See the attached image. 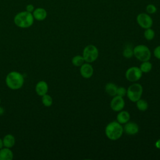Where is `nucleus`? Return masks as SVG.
I'll use <instances>...</instances> for the list:
<instances>
[{
  "instance_id": "obj_1",
  "label": "nucleus",
  "mask_w": 160,
  "mask_h": 160,
  "mask_svg": "<svg viewBox=\"0 0 160 160\" xmlns=\"http://www.w3.org/2000/svg\"><path fill=\"white\" fill-rule=\"evenodd\" d=\"M105 134L106 137L111 141L119 139L122 135L124 130L122 124L117 121L109 122L105 128Z\"/></svg>"
},
{
  "instance_id": "obj_2",
  "label": "nucleus",
  "mask_w": 160,
  "mask_h": 160,
  "mask_svg": "<svg viewBox=\"0 0 160 160\" xmlns=\"http://www.w3.org/2000/svg\"><path fill=\"white\" fill-rule=\"evenodd\" d=\"M34 17L31 12L26 11L17 13L14 18V24L21 28H28L31 27L34 23Z\"/></svg>"
},
{
  "instance_id": "obj_3",
  "label": "nucleus",
  "mask_w": 160,
  "mask_h": 160,
  "mask_svg": "<svg viewBox=\"0 0 160 160\" xmlns=\"http://www.w3.org/2000/svg\"><path fill=\"white\" fill-rule=\"evenodd\" d=\"M24 78L22 75L16 71L9 72L6 78L7 86L11 89H18L21 88L24 84Z\"/></svg>"
},
{
  "instance_id": "obj_4",
  "label": "nucleus",
  "mask_w": 160,
  "mask_h": 160,
  "mask_svg": "<svg viewBox=\"0 0 160 160\" xmlns=\"http://www.w3.org/2000/svg\"><path fill=\"white\" fill-rule=\"evenodd\" d=\"M142 92V86L139 83L134 82L128 88L126 96L131 102H136L141 98Z\"/></svg>"
},
{
  "instance_id": "obj_5",
  "label": "nucleus",
  "mask_w": 160,
  "mask_h": 160,
  "mask_svg": "<svg viewBox=\"0 0 160 160\" xmlns=\"http://www.w3.org/2000/svg\"><path fill=\"white\" fill-rule=\"evenodd\" d=\"M134 56L139 61L142 62L149 61L151 57L149 48L144 44H139L133 48Z\"/></svg>"
},
{
  "instance_id": "obj_6",
  "label": "nucleus",
  "mask_w": 160,
  "mask_h": 160,
  "mask_svg": "<svg viewBox=\"0 0 160 160\" xmlns=\"http://www.w3.org/2000/svg\"><path fill=\"white\" fill-rule=\"evenodd\" d=\"M82 56L86 62L91 63L98 59L99 51L96 46L93 44H89L84 48Z\"/></svg>"
},
{
  "instance_id": "obj_7",
  "label": "nucleus",
  "mask_w": 160,
  "mask_h": 160,
  "mask_svg": "<svg viewBox=\"0 0 160 160\" xmlns=\"http://www.w3.org/2000/svg\"><path fill=\"white\" fill-rule=\"evenodd\" d=\"M142 72L139 67L132 66L128 68L125 72L126 79L130 82H136L142 77Z\"/></svg>"
},
{
  "instance_id": "obj_8",
  "label": "nucleus",
  "mask_w": 160,
  "mask_h": 160,
  "mask_svg": "<svg viewBox=\"0 0 160 160\" xmlns=\"http://www.w3.org/2000/svg\"><path fill=\"white\" fill-rule=\"evenodd\" d=\"M138 24L143 29H148L151 28L153 24L152 18L146 13H140L136 18Z\"/></svg>"
},
{
  "instance_id": "obj_9",
  "label": "nucleus",
  "mask_w": 160,
  "mask_h": 160,
  "mask_svg": "<svg viewBox=\"0 0 160 160\" xmlns=\"http://www.w3.org/2000/svg\"><path fill=\"white\" fill-rule=\"evenodd\" d=\"M125 106V101L122 97L119 96H113L110 102V107L113 111L119 112L124 109Z\"/></svg>"
},
{
  "instance_id": "obj_10",
  "label": "nucleus",
  "mask_w": 160,
  "mask_h": 160,
  "mask_svg": "<svg viewBox=\"0 0 160 160\" xmlns=\"http://www.w3.org/2000/svg\"><path fill=\"white\" fill-rule=\"evenodd\" d=\"M79 71L80 74L82 78L85 79H89L93 75L94 68L90 63L85 62L80 66Z\"/></svg>"
},
{
  "instance_id": "obj_11",
  "label": "nucleus",
  "mask_w": 160,
  "mask_h": 160,
  "mask_svg": "<svg viewBox=\"0 0 160 160\" xmlns=\"http://www.w3.org/2000/svg\"><path fill=\"white\" fill-rule=\"evenodd\" d=\"M139 126L135 122L128 121L123 127L124 132L128 135H135L139 132Z\"/></svg>"
},
{
  "instance_id": "obj_12",
  "label": "nucleus",
  "mask_w": 160,
  "mask_h": 160,
  "mask_svg": "<svg viewBox=\"0 0 160 160\" xmlns=\"http://www.w3.org/2000/svg\"><path fill=\"white\" fill-rule=\"evenodd\" d=\"M34 19L37 21H43L47 17V11L43 8H35L32 12Z\"/></svg>"
},
{
  "instance_id": "obj_13",
  "label": "nucleus",
  "mask_w": 160,
  "mask_h": 160,
  "mask_svg": "<svg viewBox=\"0 0 160 160\" xmlns=\"http://www.w3.org/2000/svg\"><path fill=\"white\" fill-rule=\"evenodd\" d=\"M130 118L131 116L129 112L122 109L118 112L116 116V121L121 124H124L129 121Z\"/></svg>"
},
{
  "instance_id": "obj_14",
  "label": "nucleus",
  "mask_w": 160,
  "mask_h": 160,
  "mask_svg": "<svg viewBox=\"0 0 160 160\" xmlns=\"http://www.w3.org/2000/svg\"><path fill=\"white\" fill-rule=\"evenodd\" d=\"M36 92L39 96H43L47 94L48 91V85L46 82L44 81H41L38 82L35 88Z\"/></svg>"
},
{
  "instance_id": "obj_15",
  "label": "nucleus",
  "mask_w": 160,
  "mask_h": 160,
  "mask_svg": "<svg viewBox=\"0 0 160 160\" xmlns=\"http://www.w3.org/2000/svg\"><path fill=\"white\" fill-rule=\"evenodd\" d=\"M13 158V153L8 148L1 149L0 150V160H12Z\"/></svg>"
},
{
  "instance_id": "obj_16",
  "label": "nucleus",
  "mask_w": 160,
  "mask_h": 160,
  "mask_svg": "<svg viewBox=\"0 0 160 160\" xmlns=\"http://www.w3.org/2000/svg\"><path fill=\"white\" fill-rule=\"evenodd\" d=\"M105 91L106 92L111 96H114L116 95V91L118 86L116 84L113 82H108L105 85Z\"/></svg>"
},
{
  "instance_id": "obj_17",
  "label": "nucleus",
  "mask_w": 160,
  "mask_h": 160,
  "mask_svg": "<svg viewBox=\"0 0 160 160\" xmlns=\"http://www.w3.org/2000/svg\"><path fill=\"white\" fill-rule=\"evenodd\" d=\"M2 142H3V146H5V148H11L15 144V138L11 134H7L2 139Z\"/></svg>"
},
{
  "instance_id": "obj_18",
  "label": "nucleus",
  "mask_w": 160,
  "mask_h": 160,
  "mask_svg": "<svg viewBox=\"0 0 160 160\" xmlns=\"http://www.w3.org/2000/svg\"><path fill=\"white\" fill-rule=\"evenodd\" d=\"M142 73H148L150 72L152 68V65L149 61H142L139 67Z\"/></svg>"
},
{
  "instance_id": "obj_19",
  "label": "nucleus",
  "mask_w": 160,
  "mask_h": 160,
  "mask_svg": "<svg viewBox=\"0 0 160 160\" xmlns=\"http://www.w3.org/2000/svg\"><path fill=\"white\" fill-rule=\"evenodd\" d=\"M133 48L131 45H126L125 48L123 49L122 51V56L127 59L131 58L134 56V52H133Z\"/></svg>"
},
{
  "instance_id": "obj_20",
  "label": "nucleus",
  "mask_w": 160,
  "mask_h": 160,
  "mask_svg": "<svg viewBox=\"0 0 160 160\" xmlns=\"http://www.w3.org/2000/svg\"><path fill=\"white\" fill-rule=\"evenodd\" d=\"M136 108L140 111H145L148 108V102L146 100L141 98L136 102Z\"/></svg>"
},
{
  "instance_id": "obj_21",
  "label": "nucleus",
  "mask_w": 160,
  "mask_h": 160,
  "mask_svg": "<svg viewBox=\"0 0 160 160\" xmlns=\"http://www.w3.org/2000/svg\"><path fill=\"white\" fill-rule=\"evenodd\" d=\"M71 62H72V64L76 67H80L82 64L85 62L82 56H81V55H76L74 56L72 58Z\"/></svg>"
},
{
  "instance_id": "obj_22",
  "label": "nucleus",
  "mask_w": 160,
  "mask_h": 160,
  "mask_svg": "<svg viewBox=\"0 0 160 160\" xmlns=\"http://www.w3.org/2000/svg\"><path fill=\"white\" fill-rule=\"evenodd\" d=\"M144 38L148 41L152 40L155 36V32L151 28L146 29L144 32Z\"/></svg>"
},
{
  "instance_id": "obj_23",
  "label": "nucleus",
  "mask_w": 160,
  "mask_h": 160,
  "mask_svg": "<svg viewBox=\"0 0 160 160\" xmlns=\"http://www.w3.org/2000/svg\"><path fill=\"white\" fill-rule=\"evenodd\" d=\"M42 102L46 107H49L52 104V98L51 96L46 94L42 96Z\"/></svg>"
},
{
  "instance_id": "obj_24",
  "label": "nucleus",
  "mask_w": 160,
  "mask_h": 160,
  "mask_svg": "<svg viewBox=\"0 0 160 160\" xmlns=\"http://www.w3.org/2000/svg\"><path fill=\"white\" fill-rule=\"evenodd\" d=\"M126 92H127V89H126L124 87L120 86L118 87L117 91H116V95L121 96V97H124L126 96Z\"/></svg>"
},
{
  "instance_id": "obj_25",
  "label": "nucleus",
  "mask_w": 160,
  "mask_h": 160,
  "mask_svg": "<svg viewBox=\"0 0 160 160\" xmlns=\"http://www.w3.org/2000/svg\"><path fill=\"white\" fill-rule=\"evenodd\" d=\"M146 10L147 12L149 13V14H154V13H155L156 12L157 8L153 4H148L146 6Z\"/></svg>"
},
{
  "instance_id": "obj_26",
  "label": "nucleus",
  "mask_w": 160,
  "mask_h": 160,
  "mask_svg": "<svg viewBox=\"0 0 160 160\" xmlns=\"http://www.w3.org/2000/svg\"><path fill=\"white\" fill-rule=\"evenodd\" d=\"M153 54L154 57L158 59H160V45L156 46L153 51Z\"/></svg>"
},
{
  "instance_id": "obj_27",
  "label": "nucleus",
  "mask_w": 160,
  "mask_h": 160,
  "mask_svg": "<svg viewBox=\"0 0 160 160\" xmlns=\"http://www.w3.org/2000/svg\"><path fill=\"white\" fill-rule=\"evenodd\" d=\"M34 9H35V8H34V5L32 4H28L26 7V11L29 12H31V13L34 11Z\"/></svg>"
},
{
  "instance_id": "obj_28",
  "label": "nucleus",
  "mask_w": 160,
  "mask_h": 160,
  "mask_svg": "<svg viewBox=\"0 0 160 160\" xmlns=\"http://www.w3.org/2000/svg\"><path fill=\"white\" fill-rule=\"evenodd\" d=\"M154 146H155V147H156L157 149H160V139H158V140L155 142Z\"/></svg>"
},
{
  "instance_id": "obj_29",
  "label": "nucleus",
  "mask_w": 160,
  "mask_h": 160,
  "mask_svg": "<svg viewBox=\"0 0 160 160\" xmlns=\"http://www.w3.org/2000/svg\"><path fill=\"white\" fill-rule=\"evenodd\" d=\"M4 112V109L2 107H0V116L2 115Z\"/></svg>"
},
{
  "instance_id": "obj_30",
  "label": "nucleus",
  "mask_w": 160,
  "mask_h": 160,
  "mask_svg": "<svg viewBox=\"0 0 160 160\" xmlns=\"http://www.w3.org/2000/svg\"><path fill=\"white\" fill-rule=\"evenodd\" d=\"M3 146V142H2V140L0 138V149L2 148Z\"/></svg>"
},
{
  "instance_id": "obj_31",
  "label": "nucleus",
  "mask_w": 160,
  "mask_h": 160,
  "mask_svg": "<svg viewBox=\"0 0 160 160\" xmlns=\"http://www.w3.org/2000/svg\"><path fill=\"white\" fill-rule=\"evenodd\" d=\"M0 103H1V99H0Z\"/></svg>"
}]
</instances>
